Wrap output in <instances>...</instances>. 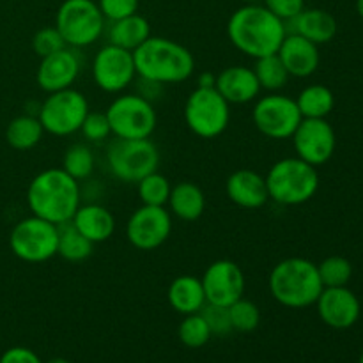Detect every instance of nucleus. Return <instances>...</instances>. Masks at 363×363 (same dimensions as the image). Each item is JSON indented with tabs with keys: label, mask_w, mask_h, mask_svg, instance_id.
Here are the masks:
<instances>
[{
	"label": "nucleus",
	"mask_w": 363,
	"mask_h": 363,
	"mask_svg": "<svg viewBox=\"0 0 363 363\" xmlns=\"http://www.w3.org/2000/svg\"><path fill=\"white\" fill-rule=\"evenodd\" d=\"M286 28L291 34L303 35L305 39L319 46L326 45L335 38L339 25H337L335 16L330 14L328 11L318 9V7H311V9L305 7L296 18L287 21Z\"/></svg>",
	"instance_id": "nucleus-22"
},
{
	"label": "nucleus",
	"mask_w": 363,
	"mask_h": 363,
	"mask_svg": "<svg viewBox=\"0 0 363 363\" xmlns=\"http://www.w3.org/2000/svg\"><path fill=\"white\" fill-rule=\"evenodd\" d=\"M358 363H363V353H362V357H360V360H358Z\"/></svg>",
	"instance_id": "nucleus-46"
},
{
	"label": "nucleus",
	"mask_w": 363,
	"mask_h": 363,
	"mask_svg": "<svg viewBox=\"0 0 363 363\" xmlns=\"http://www.w3.org/2000/svg\"><path fill=\"white\" fill-rule=\"evenodd\" d=\"M89 113V101L80 91L69 87L50 92L38 108V119L45 133L53 137H67L80 131Z\"/></svg>",
	"instance_id": "nucleus-10"
},
{
	"label": "nucleus",
	"mask_w": 363,
	"mask_h": 363,
	"mask_svg": "<svg viewBox=\"0 0 363 363\" xmlns=\"http://www.w3.org/2000/svg\"><path fill=\"white\" fill-rule=\"evenodd\" d=\"M225 191L230 202L243 209H259L269 201L264 176L250 169H240L225 181Z\"/></svg>",
	"instance_id": "nucleus-20"
},
{
	"label": "nucleus",
	"mask_w": 363,
	"mask_h": 363,
	"mask_svg": "<svg viewBox=\"0 0 363 363\" xmlns=\"http://www.w3.org/2000/svg\"><path fill=\"white\" fill-rule=\"evenodd\" d=\"M167 300L174 311L183 315L201 312L206 305V294L201 279L194 275L176 277L167 289Z\"/></svg>",
	"instance_id": "nucleus-24"
},
{
	"label": "nucleus",
	"mask_w": 363,
	"mask_h": 363,
	"mask_svg": "<svg viewBox=\"0 0 363 363\" xmlns=\"http://www.w3.org/2000/svg\"><path fill=\"white\" fill-rule=\"evenodd\" d=\"M82 69V60L71 46L43 57L38 66L35 80L45 92H57L73 87Z\"/></svg>",
	"instance_id": "nucleus-18"
},
{
	"label": "nucleus",
	"mask_w": 363,
	"mask_h": 363,
	"mask_svg": "<svg viewBox=\"0 0 363 363\" xmlns=\"http://www.w3.org/2000/svg\"><path fill=\"white\" fill-rule=\"evenodd\" d=\"M172 233V215L165 206H144L135 209L126 223V238L137 250L160 248Z\"/></svg>",
	"instance_id": "nucleus-13"
},
{
	"label": "nucleus",
	"mask_w": 363,
	"mask_h": 363,
	"mask_svg": "<svg viewBox=\"0 0 363 363\" xmlns=\"http://www.w3.org/2000/svg\"><path fill=\"white\" fill-rule=\"evenodd\" d=\"M43 135H45V130L38 116H30V113L14 117L6 128V142L16 151L34 149L41 142Z\"/></svg>",
	"instance_id": "nucleus-28"
},
{
	"label": "nucleus",
	"mask_w": 363,
	"mask_h": 363,
	"mask_svg": "<svg viewBox=\"0 0 363 363\" xmlns=\"http://www.w3.org/2000/svg\"><path fill=\"white\" fill-rule=\"evenodd\" d=\"M204 287L206 303L216 307H230L234 301L243 298L245 275L243 269L230 259L211 262L201 277Z\"/></svg>",
	"instance_id": "nucleus-15"
},
{
	"label": "nucleus",
	"mask_w": 363,
	"mask_h": 363,
	"mask_svg": "<svg viewBox=\"0 0 363 363\" xmlns=\"http://www.w3.org/2000/svg\"><path fill=\"white\" fill-rule=\"evenodd\" d=\"M177 335H179L181 342H183L186 347H191V350H197V347L206 346L208 340L211 339L209 326L208 323L204 321L201 312L184 315V319L179 325V330H177Z\"/></svg>",
	"instance_id": "nucleus-34"
},
{
	"label": "nucleus",
	"mask_w": 363,
	"mask_h": 363,
	"mask_svg": "<svg viewBox=\"0 0 363 363\" xmlns=\"http://www.w3.org/2000/svg\"><path fill=\"white\" fill-rule=\"evenodd\" d=\"M105 18L94 0H64L55 14V28L71 48H85L101 38Z\"/></svg>",
	"instance_id": "nucleus-6"
},
{
	"label": "nucleus",
	"mask_w": 363,
	"mask_h": 363,
	"mask_svg": "<svg viewBox=\"0 0 363 363\" xmlns=\"http://www.w3.org/2000/svg\"><path fill=\"white\" fill-rule=\"evenodd\" d=\"M46 363H69L67 360H64V358H53V360L46 362Z\"/></svg>",
	"instance_id": "nucleus-44"
},
{
	"label": "nucleus",
	"mask_w": 363,
	"mask_h": 363,
	"mask_svg": "<svg viewBox=\"0 0 363 363\" xmlns=\"http://www.w3.org/2000/svg\"><path fill=\"white\" fill-rule=\"evenodd\" d=\"M227 35L238 52L252 59H261L279 52L287 28L286 23L262 4L254 2L243 4L230 14Z\"/></svg>",
	"instance_id": "nucleus-1"
},
{
	"label": "nucleus",
	"mask_w": 363,
	"mask_h": 363,
	"mask_svg": "<svg viewBox=\"0 0 363 363\" xmlns=\"http://www.w3.org/2000/svg\"><path fill=\"white\" fill-rule=\"evenodd\" d=\"M82 135L87 142H103L112 135V130H110L108 117H106L105 112H91L85 116L84 123H82L80 128Z\"/></svg>",
	"instance_id": "nucleus-37"
},
{
	"label": "nucleus",
	"mask_w": 363,
	"mask_h": 363,
	"mask_svg": "<svg viewBox=\"0 0 363 363\" xmlns=\"http://www.w3.org/2000/svg\"><path fill=\"white\" fill-rule=\"evenodd\" d=\"M98 6L103 18L108 21H117L138 13V0H98Z\"/></svg>",
	"instance_id": "nucleus-39"
},
{
	"label": "nucleus",
	"mask_w": 363,
	"mask_h": 363,
	"mask_svg": "<svg viewBox=\"0 0 363 363\" xmlns=\"http://www.w3.org/2000/svg\"><path fill=\"white\" fill-rule=\"evenodd\" d=\"M301 113L296 99L279 92H269L255 101L252 121L259 133L272 140H287L293 137L301 123Z\"/></svg>",
	"instance_id": "nucleus-12"
},
{
	"label": "nucleus",
	"mask_w": 363,
	"mask_h": 363,
	"mask_svg": "<svg viewBox=\"0 0 363 363\" xmlns=\"http://www.w3.org/2000/svg\"><path fill=\"white\" fill-rule=\"evenodd\" d=\"M137 77L133 52L116 45H106L98 50L92 60V80L108 94H119L130 87Z\"/></svg>",
	"instance_id": "nucleus-14"
},
{
	"label": "nucleus",
	"mask_w": 363,
	"mask_h": 363,
	"mask_svg": "<svg viewBox=\"0 0 363 363\" xmlns=\"http://www.w3.org/2000/svg\"><path fill=\"white\" fill-rule=\"evenodd\" d=\"M264 179L269 199L280 206L305 204L319 190L318 167L303 162L298 156H289L273 163Z\"/></svg>",
	"instance_id": "nucleus-5"
},
{
	"label": "nucleus",
	"mask_w": 363,
	"mask_h": 363,
	"mask_svg": "<svg viewBox=\"0 0 363 363\" xmlns=\"http://www.w3.org/2000/svg\"><path fill=\"white\" fill-rule=\"evenodd\" d=\"M273 300L287 308H307L315 305L325 289L318 264L305 257H287L273 266L268 280Z\"/></svg>",
	"instance_id": "nucleus-4"
},
{
	"label": "nucleus",
	"mask_w": 363,
	"mask_h": 363,
	"mask_svg": "<svg viewBox=\"0 0 363 363\" xmlns=\"http://www.w3.org/2000/svg\"><path fill=\"white\" fill-rule=\"evenodd\" d=\"M57 241L59 227L34 215L20 220L9 234L11 252L28 264H39L55 257Z\"/></svg>",
	"instance_id": "nucleus-11"
},
{
	"label": "nucleus",
	"mask_w": 363,
	"mask_h": 363,
	"mask_svg": "<svg viewBox=\"0 0 363 363\" xmlns=\"http://www.w3.org/2000/svg\"><path fill=\"white\" fill-rule=\"evenodd\" d=\"M94 167L96 156L94 152H92V149L89 147L87 144L78 142V144L69 145V147L66 149V152H64L62 156V167H60V169L80 183V181L89 179V177L92 176Z\"/></svg>",
	"instance_id": "nucleus-31"
},
{
	"label": "nucleus",
	"mask_w": 363,
	"mask_h": 363,
	"mask_svg": "<svg viewBox=\"0 0 363 363\" xmlns=\"http://www.w3.org/2000/svg\"><path fill=\"white\" fill-rule=\"evenodd\" d=\"M323 287H344L353 277V264L342 255H330L318 264Z\"/></svg>",
	"instance_id": "nucleus-33"
},
{
	"label": "nucleus",
	"mask_w": 363,
	"mask_h": 363,
	"mask_svg": "<svg viewBox=\"0 0 363 363\" xmlns=\"http://www.w3.org/2000/svg\"><path fill=\"white\" fill-rule=\"evenodd\" d=\"M243 4H254V2H261V0H240Z\"/></svg>",
	"instance_id": "nucleus-45"
},
{
	"label": "nucleus",
	"mask_w": 363,
	"mask_h": 363,
	"mask_svg": "<svg viewBox=\"0 0 363 363\" xmlns=\"http://www.w3.org/2000/svg\"><path fill=\"white\" fill-rule=\"evenodd\" d=\"M262 6L287 23L305 9V0H262Z\"/></svg>",
	"instance_id": "nucleus-40"
},
{
	"label": "nucleus",
	"mask_w": 363,
	"mask_h": 363,
	"mask_svg": "<svg viewBox=\"0 0 363 363\" xmlns=\"http://www.w3.org/2000/svg\"><path fill=\"white\" fill-rule=\"evenodd\" d=\"M149 38H151V25H149L147 18H144L142 14L135 13L117 21H110V45L121 46V48L133 52Z\"/></svg>",
	"instance_id": "nucleus-26"
},
{
	"label": "nucleus",
	"mask_w": 363,
	"mask_h": 363,
	"mask_svg": "<svg viewBox=\"0 0 363 363\" xmlns=\"http://www.w3.org/2000/svg\"><path fill=\"white\" fill-rule=\"evenodd\" d=\"M59 227V241H57V255L67 262H82L89 259L94 252V243L89 241L71 222Z\"/></svg>",
	"instance_id": "nucleus-29"
},
{
	"label": "nucleus",
	"mask_w": 363,
	"mask_h": 363,
	"mask_svg": "<svg viewBox=\"0 0 363 363\" xmlns=\"http://www.w3.org/2000/svg\"><path fill=\"white\" fill-rule=\"evenodd\" d=\"M201 314L202 318H204V321L208 323L211 335L223 337V335H229L230 332H234L233 323H230V318H229V308L206 303L204 308L201 311Z\"/></svg>",
	"instance_id": "nucleus-38"
},
{
	"label": "nucleus",
	"mask_w": 363,
	"mask_h": 363,
	"mask_svg": "<svg viewBox=\"0 0 363 363\" xmlns=\"http://www.w3.org/2000/svg\"><path fill=\"white\" fill-rule=\"evenodd\" d=\"M277 55L280 57L289 77L294 78L312 77L321 62L319 46L305 39L303 35L291 34V32H287V35L284 38Z\"/></svg>",
	"instance_id": "nucleus-19"
},
{
	"label": "nucleus",
	"mask_w": 363,
	"mask_h": 363,
	"mask_svg": "<svg viewBox=\"0 0 363 363\" xmlns=\"http://www.w3.org/2000/svg\"><path fill=\"white\" fill-rule=\"evenodd\" d=\"M296 105L303 119H326L335 106V96L326 85L312 84L301 89Z\"/></svg>",
	"instance_id": "nucleus-27"
},
{
	"label": "nucleus",
	"mask_w": 363,
	"mask_h": 363,
	"mask_svg": "<svg viewBox=\"0 0 363 363\" xmlns=\"http://www.w3.org/2000/svg\"><path fill=\"white\" fill-rule=\"evenodd\" d=\"M71 223L94 245L105 243L116 233V216L99 204H80Z\"/></svg>",
	"instance_id": "nucleus-23"
},
{
	"label": "nucleus",
	"mask_w": 363,
	"mask_h": 363,
	"mask_svg": "<svg viewBox=\"0 0 363 363\" xmlns=\"http://www.w3.org/2000/svg\"><path fill=\"white\" fill-rule=\"evenodd\" d=\"M105 113L108 117L112 135L126 140L151 138L158 124L155 106L140 94L117 96Z\"/></svg>",
	"instance_id": "nucleus-9"
},
{
	"label": "nucleus",
	"mask_w": 363,
	"mask_h": 363,
	"mask_svg": "<svg viewBox=\"0 0 363 363\" xmlns=\"http://www.w3.org/2000/svg\"><path fill=\"white\" fill-rule=\"evenodd\" d=\"M137 77L160 85L186 82L195 71L194 53L174 39L151 35L133 50Z\"/></svg>",
	"instance_id": "nucleus-3"
},
{
	"label": "nucleus",
	"mask_w": 363,
	"mask_h": 363,
	"mask_svg": "<svg viewBox=\"0 0 363 363\" xmlns=\"http://www.w3.org/2000/svg\"><path fill=\"white\" fill-rule=\"evenodd\" d=\"M169 211L176 218L183 220V222H195L202 216L206 209V195L195 183L190 181H181V183L174 184L170 190Z\"/></svg>",
	"instance_id": "nucleus-25"
},
{
	"label": "nucleus",
	"mask_w": 363,
	"mask_h": 363,
	"mask_svg": "<svg viewBox=\"0 0 363 363\" xmlns=\"http://www.w3.org/2000/svg\"><path fill=\"white\" fill-rule=\"evenodd\" d=\"M291 138L298 158L314 167L325 165L337 147L335 130L326 119H301Z\"/></svg>",
	"instance_id": "nucleus-16"
},
{
	"label": "nucleus",
	"mask_w": 363,
	"mask_h": 363,
	"mask_svg": "<svg viewBox=\"0 0 363 363\" xmlns=\"http://www.w3.org/2000/svg\"><path fill=\"white\" fill-rule=\"evenodd\" d=\"M27 204L34 216L55 225L71 222L82 204L80 183L62 169H46L32 177Z\"/></svg>",
	"instance_id": "nucleus-2"
},
{
	"label": "nucleus",
	"mask_w": 363,
	"mask_h": 363,
	"mask_svg": "<svg viewBox=\"0 0 363 363\" xmlns=\"http://www.w3.org/2000/svg\"><path fill=\"white\" fill-rule=\"evenodd\" d=\"M252 69H254L255 77H257L261 91L264 89L268 92H277L286 87L287 82H289V73H287V69L284 67L282 60H280L277 53L255 59Z\"/></svg>",
	"instance_id": "nucleus-30"
},
{
	"label": "nucleus",
	"mask_w": 363,
	"mask_h": 363,
	"mask_svg": "<svg viewBox=\"0 0 363 363\" xmlns=\"http://www.w3.org/2000/svg\"><path fill=\"white\" fill-rule=\"evenodd\" d=\"M215 80H216V74L213 73H201L197 77V87L202 89H209V87H215Z\"/></svg>",
	"instance_id": "nucleus-42"
},
{
	"label": "nucleus",
	"mask_w": 363,
	"mask_h": 363,
	"mask_svg": "<svg viewBox=\"0 0 363 363\" xmlns=\"http://www.w3.org/2000/svg\"><path fill=\"white\" fill-rule=\"evenodd\" d=\"M215 89L230 105H245L257 99L261 92L257 77L248 66H229L216 74Z\"/></svg>",
	"instance_id": "nucleus-21"
},
{
	"label": "nucleus",
	"mask_w": 363,
	"mask_h": 363,
	"mask_svg": "<svg viewBox=\"0 0 363 363\" xmlns=\"http://www.w3.org/2000/svg\"><path fill=\"white\" fill-rule=\"evenodd\" d=\"M170 190H172V186H170L169 179L158 170L147 174L137 183L138 199L144 206H167Z\"/></svg>",
	"instance_id": "nucleus-32"
},
{
	"label": "nucleus",
	"mask_w": 363,
	"mask_h": 363,
	"mask_svg": "<svg viewBox=\"0 0 363 363\" xmlns=\"http://www.w3.org/2000/svg\"><path fill=\"white\" fill-rule=\"evenodd\" d=\"M106 163L116 179L137 184L142 177L158 170L160 151L151 138H117L106 151Z\"/></svg>",
	"instance_id": "nucleus-7"
},
{
	"label": "nucleus",
	"mask_w": 363,
	"mask_h": 363,
	"mask_svg": "<svg viewBox=\"0 0 363 363\" xmlns=\"http://www.w3.org/2000/svg\"><path fill=\"white\" fill-rule=\"evenodd\" d=\"M227 308H229V318L234 332L250 333L257 330L259 323H261V311L254 301L240 298Z\"/></svg>",
	"instance_id": "nucleus-35"
},
{
	"label": "nucleus",
	"mask_w": 363,
	"mask_h": 363,
	"mask_svg": "<svg viewBox=\"0 0 363 363\" xmlns=\"http://www.w3.org/2000/svg\"><path fill=\"white\" fill-rule=\"evenodd\" d=\"M0 363H43L41 358L28 347H11L0 357Z\"/></svg>",
	"instance_id": "nucleus-41"
},
{
	"label": "nucleus",
	"mask_w": 363,
	"mask_h": 363,
	"mask_svg": "<svg viewBox=\"0 0 363 363\" xmlns=\"http://www.w3.org/2000/svg\"><path fill=\"white\" fill-rule=\"evenodd\" d=\"M66 41H64L60 32L55 28V25L53 27L39 28L34 34V38H32V50H34V53L39 59L52 55V53L59 52V50L66 48Z\"/></svg>",
	"instance_id": "nucleus-36"
},
{
	"label": "nucleus",
	"mask_w": 363,
	"mask_h": 363,
	"mask_svg": "<svg viewBox=\"0 0 363 363\" xmlns=\"http://www.w3.org/2000/svg\"><path fill=\"white\" fill-rule=\"evenodd\" d=\"M318 314L326 326L333 330H347L354 326L360 319V300L347 286L325 287L319 294Z\"/></svg>",
	"instance_id": "nucleus-17"
},
{
	"label": "nucleus",
	"mask_w": 363,
	"mask_h": 363,
	"mask_svg": "<svg viewBox=\"0 0 363 363\" xmlns=\"http://www.w3.org/2000/svg\"><path fill=\"white\" fill-rule=\"evenodd\" d=\"M184 123L199 138H216L230 123V103L215 87H197L184 103Z\"/></svg>",
	"instance_id": "nucleus-8"
},
{
	"label": "nucleus",
	"mask_w": 363,
	"mask_h": 363,
	"mask_svg": "<svg viewBox=\"0 0 363 363\" xmlns=\"http://www.w3.org/2000/svg\"><path fill=\"white\" fill-rule=\"evenodd\" d=\"M357 11H358V16L363 20V0H357Z\"/></svg>",
	"instance_id": "nucleus-43"
}]
</instances>
